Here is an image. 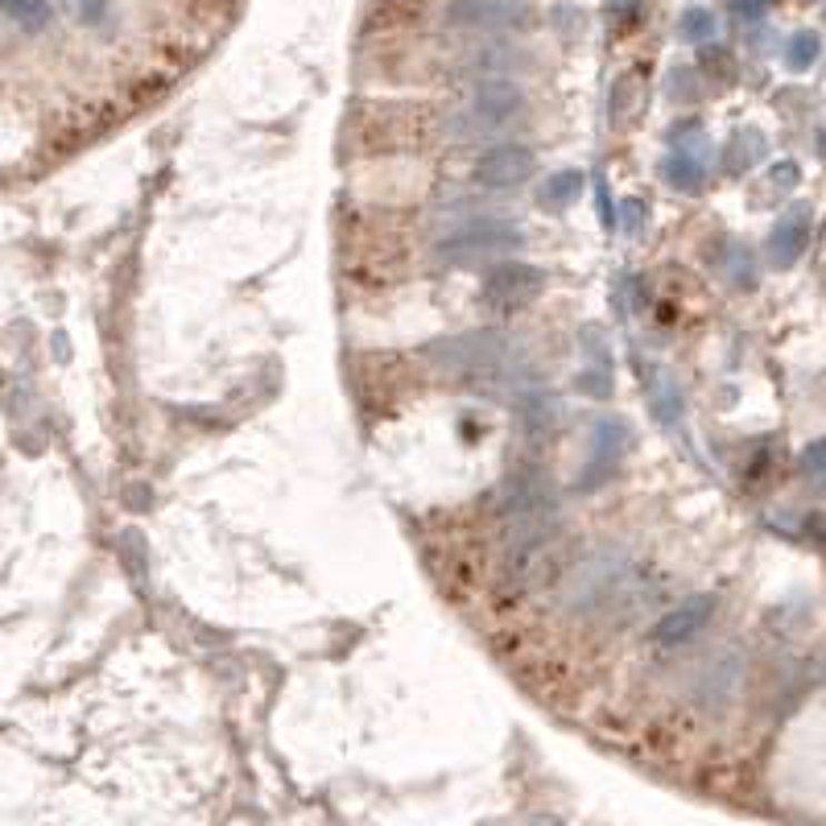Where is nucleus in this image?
Wrapping results in <instances>:
<instances>
[{
	"label": "nucleus",
	"instance_id": "nucleus-1",
	"mask_svg": "<svg viewBox=\"0 0 826 826\" xmlns=\"http://www.w3.org/2000/svg\"><path fill=\"white\" fill-rule=\"evenodd\" d=\"M430 360L447 372V377L464 380L467 389H488L496 392L500 385H521L529 380V368L521 364V351L512 348V339L505 331H467V335H455V339H442L430 348ZM534 389V385H521Z\"/></svg>",
	"mask_w": 826,
	"mask_h": 826
},
{
	"label": "nucleus",
	"instance_id": "nucleus-2",
	"mask_svg": "<svg viewBox=\"0 0 826 826\" xmlns=\"http://www.w3.org/2000/svg\"><path fill=\"white\" fill-rule=\"evenodd\" d=\"M570 563H575V541L566 537L563 525H550V529L525 537V541L505 546L496 587H500L505 599H525V595L541 591V587H554Z\"/></svg>",
	"mask_w": 826,
	"mask_h": 826
},
{
	"label": "nucleus",
	"instance_id": "nucleus-3",
	"mask_svg": "<svg viewBox=\"0 0 826 826\" xmlns=\"http://www.w3.org/2000/svg\"><path fill=\"white\" fill-rule=\"evenodd\" d=\"M624 570H628V558L620 550H595L587 558H575L563 570V579L554 583V604L570 620L595 624V616L608 604L611 587L620 583Z\"/></svg>",
	"mask_w": 826,
	"mask_h": 826
},
{
	"label": "nucleus",
	"instance_id": "nucleus-4",
	"mask_svg": "<svg viewBox=\"0 0 826 826\" xmlns=\"http://www.w3.org/2000/svg\"><path fill=\"white\" fill-rule=\"evenodd\" d=\"M558 525V492L554 479L541 467H521L508 479L505 500H500V546L525 541V537L541 534Z\"/></svg>",
	"mask_w": 826,
	"mask_h": 826
},
{
	"label": "nucleus",
	"instance_id": "nucleus-5",
	"mask_svg": "<svg viewBox=\"0 0 826 826\" xmlns=\"http://www.w3.org/2000/svg\"><path fill=\"white\" fill-rule=\"evenodd\" d=\"M525 232L517 223H508L500 216H471L464 223H455L442 240H438V257L447 265H479V261H500L508 252H521Z\"/></svg>",
	"mask_w": 826,
	"mask_h": 826
},
{
	"label": "nucleus",
	"instance_id": "nucleus-6",
	"mask_svg": "<svg viewBox=\"0 0 826 826\" xmlns=\"http://www.w3.org/2000/svg\"><path fill=\"white\" fill-rule=\"evenodd\" d=\"M525 108H529V91H525L517 79H508V74H484V79L471 83L467 108H464V117H459L464 120L459 132H464V137L500 132V129H508L512 120H521Z\"/></svg>",
	"mask_w": 826,
	"mask_h": 826
},
{
	"label": "nucleus",
	"instance_id": "nucleus-7",
	"mask_svg": "<svg viewBox=\"0 0 826 826\" xmlns=\"http://www.w3.org/2000/svg\"><path fill=\"white\" fill-rule=\"evenodd\" d=\"M447 21L471 33H529L537 9L529 0H447Z\"/></svg>",
	"mask_w": 826,
	"mask_h": 826
},
{
	"label": "nucleus",
	"instance_id": "nucleus-8",
	"mask_svg": "<svg viewBox=\"0 0 826 826\" xmlns=\"http://www.w3.org/2000/svg\"><path fill=\"white\" fill-rule=\"evenodd\" d=\"M739 681H744V657H739V649L710 653L707 661L698 666L695 681H690V707L698 715H724L732 707V698L739 695Z\"/></svg>",
	"mask_w": 826,
	"mask_h": 826
},
{
	"label": "nucleus",
	"instance_id": "nucleus-9",
	"mask_svg": "<svg viewBox=\"0 0 826 826\" xmlns=\"http://www.w3.org/2000/svg\"><path fill=\"white\" fill-rule=\"evenodd\" d=\"M537 153L529 146H492L484 149L471 166V182L484 190H517L534 182Z\"/></svg>",
	"mask_w": 826,
	"mask_h": 826
},
{
	"label": "nucleus",
	"instance_id": "nucleus-10",
	"mask_svg": "<svg viewBox=\"0 0 826 826\" xmlns=\"http://www.w3.org/2000/svg\"><path fill=\"white\" fill-rule=\"evenodd\" d=\"M628 442H633V430H628V421L624 418L595 421L591 426V459H587V467L579 471L583 492H595L599 484H608V479L616 476V467H620Z\"/></svg>",
	"mask_w": 826,
	"mask_h": 826
},
{
	"label": "nucleus",
	"instance_id": "nucleus-11",
	"mask_svg": "<svg viewBox=\"0 0 826 826\" xmlns=\"http://www.w3.org/2000/svg\"><path fill=\"white\" fill-rule=\"evenodd\" d=\"M546 286V273L537 265L525 261H500L492 265V273L484 281V298L496 310H521L525 302H534L537 293Z\"/></svg>",
	"mask_w": 826,
	"mask_h": 826
},
{
	"label": "nucleus",
	"instance_id": "nucleus-12",
	"mask_svg": "<svg viewBox=\"0 0 826 826\" xmlns=\"http://www.w3.org/2000/svg\"><path fill=\"white\" fill-rule=\"evenodd\" d=\"M715 608H719L715 595H690V599H681L678 608H669L661 620L653 624V633H649L653 645H657V649H678V645H686L698 628H707Z\"/></svg>",
	"mask_w": 826,
	"mask_h": 826
},
{
	"label": "nucleus",
	"instance_id": "nucleus-13",
	"mask_svg": "<svg viewBox=\"0 0 826 826\" xmlns=\"http://www.w3.org/2000/svg\"><path fill=\"white\" fill-rule=\"evenodd\" d=\"M525 67H534V59L525 50H512V46H479L467 54V71L476 79H484V74H508L512 79V71H525Z\"/></svg>",
	"mask_w": 826,
	"mask_h": 826
},
{
	"label": "nucleus",
	"instance_id": "nucleus-14",
	"mask_svg": "<svg viewBox=\"0 0 826 826\" xmlns=\"http://www.w3.org/2000/svg\"><path fill=\"white\" fill-rule=\"evenodd\" d=\"M661 178H666V187L681 190V195H698V190L707 187V166L690 149H674L661 161Z\"/></svg>",
	"mask_w": 826,
	"mask_h": 826
},
{
	"label": "nucleus",
	"instance_id": "nucleus-15",
	"mask_svg": "<svg viewBox=\"0 0 826 826\" xmlns=\"http://www.w3.org/2000/svg\"><path fill=\"white\" fill-rule=\"evenodd\" d=\"M583 187H587V175L583 170H558V175L546 178V187L537 190V203L546 211H566L583 199Z\"/></svg>",
	"mask_w": 826,
	"mask_h": 826
},
{
	"label": "nucleus",
	"instance_id": "nucleus-16",
	"mask_svg": "<svg viewBox=\"0 0 826 826\" xmlns=\"http://www.w3.org/2000/svg\"><path fill=\"white\" fill-rule=\"evenodd\" d=\"M806 240H810V228H806V219H782L777 228H773V236H768V252H773V261L777 265H794L802 252H806Z\"/></svg>",
	"mask_w": 826,
	"mask_h": 826
},
{
	"label": "nucleus",
	"instance_id": "nucleus-17",
	"mask_svg": "<svg viewBox=\"0 0 826 826\" xmlns=\"http://www.w3.org/2000/svg\"><path fill=\"white\" fill-rule=\"evenodd\" d=\"M818 54H823V42H818V33L814 30L794 33L789 46H785V62H789V71H810L814 62H818Z\"/></svg>",
	"mask_w": 826,
	"mask_h": 826
},
{
	"label": "nucleus",
	"instance_id": "nucleus-18",
	"mask_svg": "<svg viewBox=\"0 0 826 826\" xmlns=\"http://www.w3.org/2000/svg\"><path fill=\"white\" fill-rule=\"evenodd\" d=\"M678 38L681 42L707 46L710 38H715V13H707V9H686L678 21Z\"/></svg>",
	"mask_w": 826,
	"mask_h": 826
},
{
	"label": "nucleus",
	"instance_id": "nucleus-19",
	"mask_svg": "<svg viewBox=\"0 0 826 826\" xmlns=\"http://www.w3.org/2000/svg\"><path fill=\"white\" fill-rule=\"evenodd\" d=\"M0 9L21 26H30V30H38L46 21V0H0Z\"/></svg>",
	"mask_w": 826,
	"mask_h": 826
},
{
	"label": "nucleus",
	"instance_id": "nucleus-20",
	"mask_svg": "<svg viewBox=\"0 0 826 826\" xmlns=\"http://www.w3.org/2000/svg\"><path fill=\"white\" fill-rule=\"evenodd\" d=\"M640 219H645V203H640V199H624L620 211H616V228H620L624 236H637Z\"/></svg>",
	"mask_w": 826,
	"mask_h": 826
},
{
	"label": "nucleus",
	"instance_id": "nucleus-21",
	"mask_svg": "<svg viewBox=\"0 0 826 826\" xmlns=\"http://www.w3.org/2000/svg\"><path fill=\"white\" fill-rule=\"evenodd\" d=\"M579 392H587V397H599V401H608V397H611V377H608V368H595V372H583V377H579Z\"/></svg>",
	"mask_w": 826,
	"mask_h": 826
},
{
	"label": "nucleus",
	"instance_id": "nucleus-22",
	"mask_svg": "<svg viewBox=\"0 0 826 826\" xmlns=\"http://www.w3.org/2000/svg\"><path fill=\"white\" fill-rule=\"evenodd\" d=\"M727 9H732V17H736V21H748V26H753V21H760V17H765L768 4H765V0H727Z\"/></svg>",
	"mask_w": 826,
	"mask_h": 826
},
{
	"label": "nucleus",
	"instance_id": "nucleus-23",
	"mask_svg": "<svg viewBox=\"0 0 826 826\" xmlns=\"http://www.w3.org/2000/svg\"><path fill=\"white\" fill-rule=\"evenodd\" d=\"M773 182H777V187H794V182H797V166H794V161H782V166H773Z\"/></svg>",
	"mask_w": 826,
	"mask_h": 826
},
{
	"label": "nucleus",
	"instance_id": "nucleus-24",
	"mask_svg": "<svg viewBox=\"0 0 826 826\" xmlns=\"http://www.w3.org/2000/svg\"><path fill=\"white\" fill-rule=\"evenodd\" d=\"M616 88H620V91H611V96H620V100H628V79H620ZM616 117H624V103H611V120H616Z\"/></svg>",
	"mask_w": 826,
	"mask_h": 826
},
{
	"label": "nucleus",
	"instance_id": "nucleus-25",
	"mask_svg": "<svg viewBox=\"0 0 826 826\" xmlns=\"http://www.w3.org/2000/svg\"><path fill=\"white\" fill-rule=\"evenodd\" d=\"M806 467H826V442H818V447L806 455Z\"/></svg>",
	"mask_w": 826,
	"mask_h": 826
}]
</instances>
